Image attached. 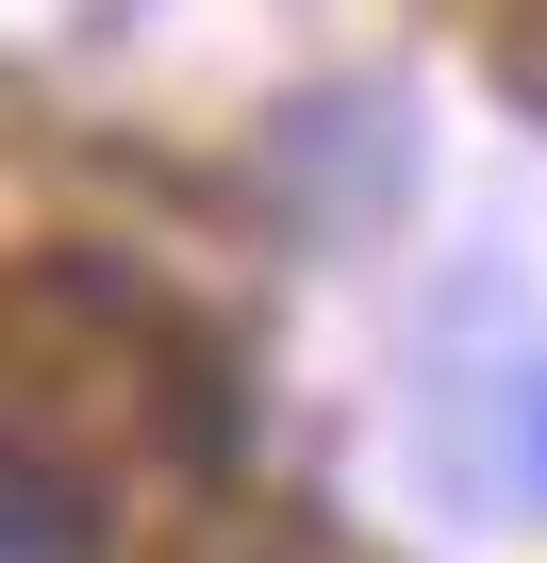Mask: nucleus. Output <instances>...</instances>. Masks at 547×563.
<instances>
[{"label":"nucleus","mask_w":547,"mask_h":563,"mask_svg":"<svg viewBox=\"0 0 547 563\" xmlns=\"http://www.w3.org/2000/svg\"><path fill=\"white\" fill-rule=\"evenodd\" d=\"M0 563H100V514L51 448H0Z\"/></svg>","instance_id":"nucleus-1"}]
</instances>
